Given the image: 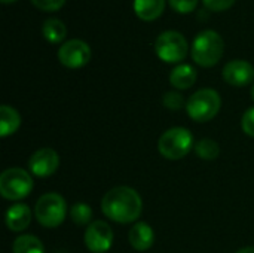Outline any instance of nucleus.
Listing matches in <instances>:
<instances>
[{"label": "nucleus", "instance_id": "f257e3e1", "mask_svg": "<svg viewBox=\"0 0 254 253\" xmlns=\"http://www.w3.org/2000/svg\"><path fill=\"white\" fill-rule=\"evenodd\" d=\"M101 210L113 222L131 224L140 218L143 201L135 189L129 186H116L103 197Z\"/></svg>", "mask_w": 254, "mask_h": 253}, {"label": "nucleus", "instance_id": "f03ea898", "mask_svg": "<svg viewBox=\"0 0 254 253\" xmlns=\"http://www.w3.org/2000/svg\"><path fill=\"white\" fill-rule=\"evenodd\" d=\"M225 52L223 37L214 30L201 31L192 43V58L196 64L202 67H211L217 64Z\"/></svg>", "mask_w": 254, "mask_h": 253}, {"label": "nucleus", "instance_id": "7ed1b4c3", "mask_svg": "<svg viewBox=\"0 0 254 253\" xmlns=\"http://www.w3.org/2000/svg\"><path fill=\"white\" fill-rule=\"evenodd\" d=\"M222 98L213 88H202L193 92L186 101V112L195 122H208L220 110Z\"/></svg>", "mask_w": 254, "mask_h": 253}, {"label": "nucleus", "instance_id": "20e7f679", "mask_svg": "<svg viewBox=\"0 0 254 253\" xmlns=\"http://www.w3.org/2000/svg\"><path fill=\"white\" fill-rule=\"evenodd\" d=\"M193 148V136L188 128L174 127L167 130L158 142L161 155L167 160H182Z\"/></svg>", "mask_w": 254, "mask_h": 253}, {"label": "nucleus", "instance_id": "39448f33", "mask_svg": "<svg viewBox=\"0 0 254 253\" xmlns=\"http://www.w3.org/2000/svg\"><path fill=\"white\" fill-rule=\"evenodd\" d=\"M34 182L28 171L21 167L6 169L0 174V194L3 198L16 201L30 195Z\"/></svg>", "mask_w": 254, "mask_h": 253}, {"label": "nucleus", "instance_id": "423d86ee", "mask_svg": "<svg viewBox=\"0 0 254 253\" xmlns=\"http://www.w3.org/2000/svg\"><path fill=\"white\" fill-rule=\"evenodd\" d=\"M34 215L42 227L57 228L64 222L67 216L65 200L57 192H48L37 200L34 207Z\"/></svg>", "mask_w": 254, "mask_h": 253}, {"label": "nucleus", "instance_id": "0eeeda50", "mask_svg": "<svg viewBox=\"0 0 254 253\" xmlns=\"http://www.w3.org/2000/svg\"><path fill=\"white\" fill-rule=\"evenodd\" d=\"M188 51L189 45L186 37L176 30L162 31L155 40V52L165 63H179L185 60Z\"/></svg>", "mask_w": 254, "mask_h": 253}, {"label": "nucleus", "instance_id": "6e6552de", "mask_svg": "<svg viewBox=\"0 0 254 253\" xmlns=\"http://www.w3.org/2000/svg\"><path fill=\"white\" fill-rule=\"evenodd\" d=\"M58 60L68 69H80L91 60V48L85 40L70 39L60 46Z\"/></svg>", "mask_w": 254, "mask_h": 253}, {"label": "nucleus", "instance_id": "1a4fd4ad", "mask_svg": "<svg viewBox=\"0 0 254 253\" xmlns=\"http://www.w3.org/2000/svg\"><path fill=\"white\" fill-rule=\"evenodd\" d=\"M86 248L92 253L107 252L113 245V231L104 221H95L88 225L83 236Z\"/></svg>", "mask_w": 254, "mask_h": 253}, {"label": "nucleus", "instance_id": "9d476101", "mask_svg": "<svg viewBox=\"0 0 254 253\" xmlns=\"http://www.w3.org/2000/svg\"><path fill=\"white\" fill-rule=\"evenodd\" d=\"M60 167V155L51 148H42L36 151L28 160L30 173L37 177L52 176Z\"/></svg>", "mask_w": 254, "mask_h": 253}, {"label": "nucleus", "instance_id": "9b49d317", "mask_svg": "<svg viewBox=\"0 0 254 253\" xmlns=\"http://www.w3.org/2000/svg\"><path fill=\"white\" fill-rule=\"evenodd\" d=\"M223 79L232 86H246L254 79V67L246 60H232L223 67Z\"/></svg>", "mask_w": 254, "mask_h": 253}, {"label": "nucleus", "instance_id": "f8f14e48", "mask_svg": "<svg viewBox=\"0 0 254 253\" xmlns=\"http://www.w3.org/2000/svg\"><path fill=\"white\" fill-rule=\"evenodd\" d=\"M129 239V245L138 251V252H144L149 251L153 243H155V233L152 230V227L146 222H137L128 234Z\"/></svg>", "mask_w": 254, "mask_h": 253}, {"label": "nucleus", "instance_id": "ddd939ff", "mask_svg": "<svg viewBox=\"0 0 254 253\" xmlns=\"http://www.w3.org/2000/svg\"><path fill=\"white\" fill-rule=\"evenodd\" d=\"M31 222V210L28 206L18 203L13 204L7 209L6 212V227L13 231V233H19L24 231Z\"/></svg>", "mask_w": 254, "mask_h": 253}, {"label": "nucleus", "instance_id": "4468645a", "mask_svg": "<svg viewBox=\"0 0 254 253\" xmlns=\"http://www.w3.org/2000/svg\"><path fill=\"white\" fill-rule=\"evenodd\" d=\"M196 70L190 64H179L170 73V84L177 89H188L196 82Z\"/></svg>", "mask_w": 254, "mask_h": 253}, {"label": "nucleus", "instance_id": "2eb2a0df", "mask_svg": "<svg viewBox=\"0 0 254 253\" xmlns=\"http://www.w3.org/2000/svg\"><path fill=\"white\" fill-rule=\"evenodd\" d=\"M165 0H134V10L143 21H153L164 12Z\"/></svg>", "mask_w": 254, "mask_h": 253}, {"label": "nucleus", "instance_id": "dca6fc26", "mask_svg": "<svg viewBox=\"0 0 254 253\" xmlns=\"http://www.w3.org/2000/svg\"><path fill=\"white\" fill-rule=\"evenodd\" d=\"M21 125V116L19 113L7 104H3L0 107V137L12 136Z\"/></svg>", "mask_w": 254, "mask_h": 253}, {"label": "nucleus", "instance_id": "f3484780", "mask_svg": "<svg viewBox=\"0 0 254 253\" xmlns=\"http://www.w3.org/2000/svg\"><path fill=\"white\" fill-rule=\"evenodd\" d=\"M42 33H43V37L48 42L60 43V42L64 40V37L67 34V27L58 18H48L42 25Z\"/></svg>", "mask_w": 254, "mask_h": 253}, {"label": "nucleus", "instance_id": "a211bd4d", "mask_svg": "<svg viewBox=\"0 0 254 253\" xmlns=\"http://www.w3.org/2000/svg\"><path fill=\"white\" fill-rule=\"evenodd\" d=\"M12 253H45V248L36 236L24 234L13 242Z\"/></svg>", "mask_w": 254, "mask_h": 253}, {"label": "nucleus", "instance_id": "6ab92c4d", "mask_svg": "<svg viewBox=\"0 0 254 253\" xmlns=\"http://www.w3.org/2000/svg\"><path fill=\"white\" fill-rule=\"evenodd\" d=\"M195 152L201 160L205 161H213L219 157L220 154V148L217 145V142L211 140V139H202L195 145Z\"/></svg>", "mask_w": 254, "mask_h": 253}, {"label": "nucleus", "instance_id": "aec40b11", "mask_svg": "<svg viewBox=\"0 0 254 253\" xmlns=\"http://www.w3.org/2000/svg\"><path fill=\"white\" fill-rule=\"evenodd\" d=\"M70 218L79 227L88 225L92 219V209L86 203H76L70 209Z\"/></svg>", "mask_w": 254, "mask_h": 253}, {"label": "nucleus", "instance_id": "412c9836", "mask_svg": "<svg viewBox=\"0 0 254 253\" xmlns=\"http://www.w3.org/2000/svg\"><path fill=\"white\" fill-rule=\"evenodd\" d=\"M162 103L165 107H168L170 110H179L183 107L185 104V100H183V95L176 92V91H170L167 94H164L162 97Z\"/></svg>", "mask_w": 254, "mask_h": 253}, {"label": "nucleus", "instance_id": "4be33fe9", "mask_svg": "<svg viewBox=\"0 0 254 253\" xmlns=\"http://www.w3.org/2000/svg\"><path fill=\"white\" fill-rule=\"evenodd\" d=\"M168 3L179 13H189L198 6V0H168Z\"/></svg>", "mask_w": 254, "mask_h": 253}, {"label": "nucleus", "instance_id": "5701e85b", "mask_svg": "<svg viewBox=\"0 0 254 253\" xmlns=\"http://www.w3.org/2000/svg\"><path fill=\"white\" fill-rule=\"evenodd\" d=\"M31 3L42 9V10H48V12H52V10H58L63 7V4L65 3V0H31Z\"/></svg>", "mask_w": 254, "mask_h": 253}, {"label": "nucleus", "instance_id": "b1692460", "mask_svg": "<svg viewBox=\"0 0 254 253\" xmlns=\"http://www.w3.org/2000/svg\"><path fill=\"white\" fill-rule=\"evenodd\" d=\"M243 130L247 136L254 137V107H250L244 115H243V121H241Z\"/></svg>", "mask_w": 254, "mask_h": 253}, {"label": "nucleus", "instance_id": "393cba45", "mask_svg": "<svg viewBox=\"0 0 254 253\" xmlns=\"http://www.w3.org/2000/svg\"><path fill=\"white\" fill-rule=\"evenodd\" d=\"M202 1H204V4L208 9L216 10V12L226 10V9H229L235 3V0H202Z\"/></svg>", "mask_w": 254, "mask_h": 253}, {"label": "nucleus", "instance_id": "a878e982", "mask_svg": "<svg viewBox=\"0 0 254 253\" xmlns=\"http://www.w3.org/2000/svg\"><path fill=\"white\" fill-rule=\"evenodd\" d=\"M237 253H254V248H244V249H241L240 252Z\"/></svg>", "mask_w": 254, "mask_h": 253}, {"label": "nucleus", "instance_id": "bb28decb", "mask_svg": "<svg viewBox=\"0 0 254 253\" xmlns=\"http://www.w3.org/2000/svg\"><path fill=\"white\" fill-rule=\"evenodd\" d=\"M1 3H12V1H15V0H0Z\"/></svg>", "mask_w": 254, "mask_h": 253}, {"label": "nucleus", "instance_id": "cd10ccee", "mask_svg": "<svg viewBox=\"0 0 254 253\" xmlns=\"http://www.w3.org/2000/svg\"><path fill=\"white\" fill-rule=\"evenodd\" d=\"M252 98L254 100V85H253V88H252Z\"/></svg>", "mask_w": 254, "mask_h": 253}]
</instances>
